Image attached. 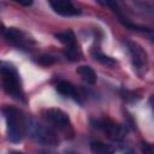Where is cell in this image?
Returning <instances> with one entry per match:
<instances>
[{
    "mask_svg": "<svg viewBox=\"0 0 154 154\" xmlns=\"http://www.w3.org/2000/svg\"><path fill=\"white\" fill-rule=\"evenodd\" d=\"M2 113L6 118L7 124V137L11 142L17 143L23 140L25 132L28 131V118L24 113L12 106L2 107Z\"/></svg>",
    "mask_w": 154,
    "mask_h": 154,
    "instance_id": "6da1fadb",
    "label": "cell"
},
{
    "mask_svg": "<svg viewBox=\"0 0 154 154\" xmlns=\"http://www.w3.org/2000/svg\"><path fill=\"white\" fill-rule=\"evenodd\" d=\"M0 75L2 77L4 89L12 97L19 100L23 96L20 79L17 69L8 61H0Z\"/></svg>",
    "mask_w": 154,
    "mask_h": 154,
    "instance_id": "7a4b0ae2",
    "label": "cell"
},
{
    "mask_svg": "<svg viewBox=\"0 0 154 154\" xmlns=\"http://www.w3.org/2000/svg\"><path fill=\"white\" fill-rule=\"evenodd\" d=\"M90 124H91L93 128L101 130L111 140H114V141H122L128 135V129L124 125H120L118 123H114L113 120H111L108 118L91 119Z\"/></svg>",
    "mask_w": 154,
    "mask_h": 154,
    "instance_id": "3957f363",
    "label": "cell"
},
{
    "mask_svg": "<svg viewBox=\"0 0 154 154\" xmlns=\"http://www.w3.org/2000/svg\"><path fill=\"white\" fill-rule=\"evenodd\" d=\"M28 131L30 132L31 137L38 143L47 146H55L59 143V138L53 130L41 124H37L36 122L28 123Z\"/></svg>",
    "mask_w": 154,
    "mask_h": 154,
    "instance_id": "277c9868",
    "label": "cell"
},
{
    "mask_svg": "<svg viewBox=\"0 0 154 154\" xmlns=\"http://www.w3.org/2000/svg\"><path fill=\"white\" fill-rule=\"evenodd\" d=\"M4 36L8 42H11L12 45H14L16 47L22 48V49H30L31 46L35 45V41L29 35H26L24 31L16 29V28L5 29Z\"/></svg>",
    "mask_w": 154,
    "mask_h": 154,
    "instance_id": "5b68a950",
    "label": "cell"
},
{
    "mask_svg": "<svg viewBox=\"0 0 154 154\" xmlns=\"http://www.w3.org/2000/svg\"><path fill=\"white\" fill-rule=\"evenodd\" d=\"M128 48H129L132 65L137 70H144L146 71L147 65H148V58H147L146 51L140 45H137L135 42H128Z\"/></svg>",
    "mask_w": 154,
    "mask_h": 154,
    "instance_id": "8992f818",
    "label": "cell"
},
{
    "mask_svg": "<svg viewBox=\"0 0 154 154\" xmlns=\"http://www.w3.org/2000/svg\"><path fill=\"white\" fill-rule=\"evenodd\" d=\"M45 118L52 123L54 126L59 129H65L70 125V118L67 113H65L60 108H48L45 111Z\"/></svg>",
    "mask_w": 154,
    "mask_h": 154,
    "instance_id": "52a82bcc",
    "label": "cell"
},
{
    "mask_svg": "<svg viewBox=\"0 0 154 154\" xmlns=\"http://www.w3.org/2000/svg\"><path fill=\"white\" fill-rule=\"evenodd\" d=\"M49 5H51V7L53 8V11L55 13H58L60 16H64V17H72V16L81 14V10H78L70 1L57 0V1H51Z\"/></svg>",
    "mask_w": 154,
    "mask_h": 154,
    "instance_id": "ba28073f",
    "label": "cell"
},
{
    "mask_svg": "<svg viewBox=\"0 0 154 154\" xmlns=\"http://www.w3.org/2000/svg\"><path fill=\"white\" fill-rule=\"evenodd\" d=\"M76 72L88 84H95L96 83V72L93 70V67H90L88 65H82V66L77 67Z\"/></svg>",
    "mask_w": 154,
    "mask_h": 154,
    "instance_id": "9c48e42d",
    "label": "cell"
},
{
    "mask_svg": "<svg viewBox=\"0 0 154 154\" xmlns=\"http://www.w3.org/2000/svg\"><path fill=\"white\" fill-rule=\"evenodd\" d=\"M90 150L93 154H114L116 149L113 146L107 144L105 142L94 141L90 143Z\"/></svg>",
    "mask_w": 154,
    "mask_h": 154,
    "instance_id": "30bf717a",
    "label": "cell"
},
{
    "mask_svg": "<svg viewBox=\"0 0 154 154\" xmlns=\"http://www.w3.org/2000/svg\"><path fill=\"white\" fill-rule=\"evenodd\" d=\"M55 89H57V91H58V93H60V94H61V95H64V96L76 97V95H77L76 87H75L72 83L67 82V81H60V82L57 84Z\"/></svg>",
    "mask_w": 154,
    "mask_h": 154,
    "instance_id": "8fae6325",
    "label": "cell"
},
{
    "mask_svg": "<svg viewBox=\"0 0 154 154\" xmlns=\"http://www.w3.org/2000/svg\"><path fill=\"white\" fill-rule=\"evenodd\" d=\"M54 37L57 40H59L61 43H64L66 47L76 45V36L72 30H64V31L57 32V34H54Z\"/></svg>",
    "mask_w": 154,
    "mask_h": 154,
    "instance_id": "7c38bea8",
    "label": "cell"
},
{
    "mask_svg": "<svg viewBox=\"0 0 154 154\" xmlns=\"http://www.w3.org/2000/svg\"><path fill=\"white\" fill-rule=\"evenodd\" d=\"M64 55L70 61H77L81 58V52H79L77 45H73V46H69L64 49Z\"/></svg>",
    "mask_w": 154,
    "mask_h": 154,
    "instance_id": "4fadbf2b",
    "label": "cell"
},
{
    "mask_svg": "<svg viewBox=\"0 0 154 154\" xmlns=\"http://www.w3.org/2000/svg\"><path fill=\"white\" fill-rule=\"evenodd\" d=\"M91 55H93V58H94L95 60H97L99 63H101V64H103V65L112 66V65L116 64V61H114L111 57H107V55L102 54V53L99 52V51H93V52H91Z\"/></svg>",
    "mask_w": 154,
    "mask_h": 154,
    "instance_id": "5bb4252c",
    "label": "cell"
},
{
    "mask_svg": "<svg viewBox=\"0 0 154 154\" xmlns=\"http://www.w3.org/2000/svg\"><path fill=\"white\" fill-rule=\"evenodd\" d=\"M37 63L42 66H48V65H52L55 63V58L51 54H42L37 58Z\"/></svg>",
    "mask_w": 154,
    "mask_h": 154,
    "instance_id": "9a60e30c",
    "label": "cell"
},
{
    "mask_svg": "<svg viewBox=\"0 0 154 154\" xmlns=\"http://www.w3.org/2000/svg\"><path fill=\"white\" fill-rule=\"evenodd\" d=\"M141 148H142V152L144 154H153V147L150 143L148 142H141Z\"/></svg>",
    "mask_w": 154,
    "mask_h": 154,
    "instance_id": "2e32d148",
    "label": "cell"
},
{
    "mask_svg": "<svg viewBox=\"0 0 154 154\" xmlns=\"http://www.w3.org/2000/svg\"><path fill=\"white\" fill-rule=\"evenodd\" d=\"M18 4L22 5V6H30V5L32 4V1H26V2H24V1H18Z\"/></svg>",
    "mask_w": 154,
    "mask_h": 154,
    "instance_id": "e0dca14e",
    "label": "cell"
},
{
    "mask_svg": "<svg viewBox=\"0 0 154 154\" xmlns=\"http://www.w3.org/2000/svg\"><path fill=\"white\" fill-rule=\"evenodd\" d=\"M124 154H135V153H134V152H132L131 149H129V150H126V152H124Z\"/></svg>",
    "mask_w": 154,
    "mask_h": 154,
    "instance_id": "ac0fdd59",
    "label": "cell"
},
{
    "mask_svg": "<svg viewBox=\"0 0 154 154\" xmlns=\"http://www.w3.org/2000/svg\"><path fill=\"white\" fill-rule=\"evenodd\" d=\"M8 154H25V153H22V152H10Z\"/></svg>",
    "mask_w": 154,
    "mask_h": 154,
    "instance_id": "d6986e66",
    "label": "cell"
}]
</instances>
